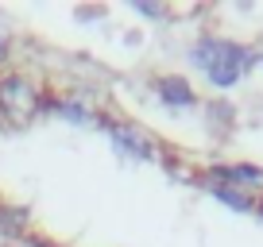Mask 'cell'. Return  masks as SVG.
<instances>
[{
    "mask_svg": "<svg viewBox=\"0 0 263 247\" xmlns=\"http://www.w3.org/2000/svg\"><path fill=\"white\" fill-rule=\"evenodd\" d=\"M205 181H221V186H240V190L255 193L259 197L263 193V170L252 162H213L205 170Z\"/></svg>",
    "mask_w": 263,
    "mask_h": 247,
    "instance_id": "4",
    "label": "cell"
},
{
    "mask_svg": "<svg viewBox=\"0 0 263 247\" xmlns=\"http://www.w3.org/2000/svg\"><path fill=\"white\" fill-rule=\"evenodd\" d=\"M0 232H4V236H24L27 232V209L0 205Z\"/></svg>",
    "mask_w": 263,
    "mask_h": 247,
    "instance_id": "8",
    "label": "cell"
},
{
    "mask_svg": "<svg viewBox=\"0 0 263 247\" xmlns=\"http://www.w3.org/2000/svg\"><path fill=\"white\" fill-rule=\"evenodd\" d=\"M155 97H159V105L171 108V112L197 108V93H194V85H190L182 74H163V77H155Z\"/></svg>",
    "mask_w": 263,
    "mask_h": 247,
    "instance_id": "6",
    "label": "cell"
},
{
    "mask_svg": "<svg viewBox=\"0 0 263 247\" xmlns=\"http://www.w3.org/2000/svg\"><path fill=\"white\" fill-rule=\"evenodd\" d=\"M190 66L201 70L213 89H232L252 70V50L221 35H197L190 43Z\"/></svg>",
    "mask_w": 263,
    "mask_h": 247,
    "instance_id": "1",
    "label": "cell"
},
{
    "mask_svg": "<svg viewBox=\"0 0 263 247\" xmlns=\"http://www.w3.org/2000/svg\"><path fill=\"white\" fill-rule=\"evenodd\" d=\"M43 112H54V116H62V120L78 123V128H93V123H101V128H105V112H97V108H93L82 93L62 97V100H43Z\"/></svg>",
    "mask_w": 263,
    "mask_h": 247,
    "instance_id": "5",
    "label": "cell"
},
{
    "mask_svg": "<svg viewBox=\"0 0 263 247\" xmlns=\"http://www.w3.org/2000/svg\"><path fill=\"white\" fill-rule=\"evenodd\" d=\"M205 120H209V123H213V120H221V128H229V123H232V105H229V100H209Z\"/></svg>",
    "mask_w": 263,
    "mask_h": 247,
    "instance_id": "10",
    "label": "cell"
},
{
    "mask_svg": "<svg viewBox=\"0 0 263 247\" xmlns=\"http://www.w3.org/2000/svg\"><path fill=\"white\" fill-rule=\"evenodd\" d=\"M105 132H108V139H112V147L120 151L124 158H132V162H151V158H159V143L143 132L140 123L108 120L105 116Z\"/></svg>",
    "mask_w": 263,
    "mask_h": 247,
    "instance_id": "3",
    "label": "cell"
},
{
    "mask_svg": "<svg viewBox=\"0 0 263 247\" xmlns=\"http://www.w3.org/2000/svg\"><path fill=\"white\" fill-rule=\"evenodd\" d=\"M8 50H12V39L4 31H0V66H4V62H8Z\"/></svg>",
    "mask_w": 263,
    "mask_h": 247,
    "instance_id": "11",
    "label": "cell"
},
{
    "mask_svg": "<svg viewBox=\"0 0 263 247\" xmlns=\"http://www.w3.org/2000/svg\"><path fill=\"white\" fill-rule=\"evenodd\" d=\"M209 193H213L221 205H229L232 213H255V193L240 190V186H221V181H209Z\"/></svg>",
    "mask_w": 263,
    "mask_h": 247,
    "instance_id": "7",
    "label": "cell"
},
{
    "mask_svg": "<svg viewBox=\"0 0 263 247\" xmlns=\"http://www.w3.org/2000/svg\"><path fill=\"white\" fill-rule=\"evenodd\" d=\"M132 8L140 12V16H147V19H166L171 16V8L159 4V0H132Z\"/></svg>",
    "mask_w": 263,
    "mask_h": 247,
    "instance_id": "9",
    "label": "cell"
},
{
    "mask_svg": "<svg viewBox=\"0 0 263 247\" xmlns=\"http://www.w3.org/2000/svg\"><path fill=\"white\" fill-rule=\"evenodd\" d=\"M43 89L35 85L31 74L24 70H0V116L12 128H24L43 112Z\"/></svg>",
    "mask_w": 263,
    "mask_h": 247,
    "instance_id": "2",
    "label": "cell"
}]
</instances>
